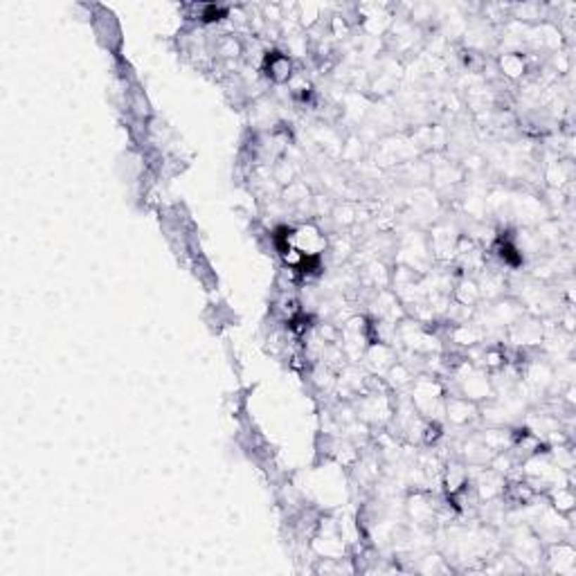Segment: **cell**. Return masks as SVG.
I'll list each match as a JSON object with an SVG mask.
<instances>
[{
	"label": "cell",
	"instance_id": "cell-1",
	"mask_svg": "<svg viewBox=\"0 0 576 576\" xmlns=\"http://www.w3.org/2000/svg\"><path fill=\"white\" fill-rule=\"evenodd\" d=\"M263 73L275 84L291 82L293 77V61L282 52H268L263 56Z\"/></svg>",
	"mask_w": 576,
	"mask_h": 576
},
{
	"label": "cell",
	"instance_id": "cell-2",
	"mask_svg": "<svg viewBox=\"0 0 576 576\" xmlns=\"http://www.w3.org/2000/svg\"><path fill=\"white\" fill-rule=\"evenodd\" d=\"M446 412H448V419H451L453 423L464 425L470 421V417H473L475 406H473V401H468V399H448Z\"/></svg>",
	"mask_w": 576,
	"mask_h": 576
},
{
	"label": "cell",
	"instance_id": "cell-3",
	"mask_svg": "<svg viewBox=\"0 0 576 576\" xmlns=\"http://www.w3.org/2000/svg\"><path fill=\"white\" fill-rule=\"evenodd\" d=\"M502 73L509 75V77H520L525 73V59L518 52H511V54H504L502 56Z\"/></svg>",
	"mask_w": 576,
	"mask_h": 576
}]
</instances>
